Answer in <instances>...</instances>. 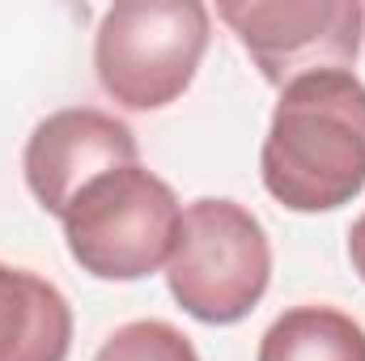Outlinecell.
Instances as JSON below:
<instances>
[{
  "mask_svg": "<svg viewBox=\"0 0 365 361\" xmlns=\"http://www.w3.org/2000/svg\"><path fill=\"white\" fill-rule=\"evenodd\" d=\"M259 175L289 213H331L365 191V81L353 68L306 73L276 98Z\"/></svg>",
  "mask_w": 365,
  "mask_h": 361,
  "instance_id": "1",
  "label": "cell"
},
{
  "mask_svg": "<svg viewBox=\"0 0 365 361\" xmlns=\"http://www.w3.org/2000/svg\"><path fill=\"white\" fill-rule=\"evenodd\" d=\"M272 280V247L259 217L234 200H195L182 208L166 260L170 298L200 323L230 327L247 319Z\"/></svg>",
  "mask_w": 365,
  "mask_h": 361,
  "instance_id": "2",
  "label": "cell"
},
{
  "mask_svg": "<svg viewBox=\"0 0 365 361\" xmlns=\"http://www.w3.org/2000/svg\"><path fill=\"white\" fill-rule=\"evenodd\" d=\"M212 13L200 0H123L93 34V68L106 98L128 111H162L191 86L208 51Z\"/></svg>",
  "mask_w": 365,
  "mask_h": 361,
  "instance_id": "3",
  "label": "cell"
},
{
  "mask_svg": "<svg viewBox=\"0 0 365 361\" xmlns=\"http://www.w3.org/2000/svg\"><path fill=\"white\" fill-rule=\"evenodd\" d=\"M182 208L179 195L153 171L123 166L93 179L64 213L68 255L98 280H140L166 268Z\"/></svg>",
  "mask_w": 365,
  "mask_h": 361,
  "instance_id": "4",
  "label": "cell"
},
{
  "mask_svg": "<svg viewBox=\"0 0 365 361\" xmlns=\"http://www.w3.org/2000/svg\"><path fill=\"white\" fill-rule=\"evenodd\" d=\"M217 17L276 90L306 73L353 68L361 56L365 9L357 0H221Z\"/></svg>",
  "mask_w": 365,
  "mask_h": 361,
  "instance_id": "5",
  "label": "cell"
},
{
  "mask_svg": "<svg viewBox=\"0 0 365 361\" xmlns=\"http://www.w3.org/2000/svg\"><path fill=\"white\" fill-rule=\"evenodd\" d=\"M136 158H140V145L123 119L98 106H68V111L47 115L30 132L21 171H26V187L38 200V208L64 221L73 200L93 179L136 166Z\"/></svg>",
  "mask_w": 365,
  "mask_h": 361,
  "instance_id": "6",
  "label": "cell"
},
{
  "mask_svg": "<svg viewBox=\"0 0 365 361\" xmlns=\"http://www.w3.org/2000/svg\"><path fill=\"white\" fill-rule=\"evenodd\" d=\"M73 306L38 272L0 264V361H68Z\"/></svg>",
  "mask_w": 365,
  "mask_h": 361,
  "instance_id": "7",
  "label": "cell"
},
{
  "mask_svg": "<svg viewBox=\"0 0 365 361\" xmlns=\"http://www.w3.org/2000/svg\"><path fill=\"white\" fill-rule=\"evenodd\" d=\"M255 361H365V327L336 306H289L264 332Z\"/></svg>",
  "mask_w": 365,
  "mask_h": 361,
  "instance_id": "8",
  "label": "cell"
},
{
  "mask_svg": "<svg viewBox=\"0 0 365 361\" xmlns=\"http://www.w3.org/2000/svg\"><path fill=\"white\" fill-rule=\"evenodd\" d=\"M93 361H200L195 345L166 319H136L115 327Z\"/></svg>",
  "mask_w": 365,
  "mask_h": 361,
  "instance_id": "9",
  "label": "cell"
},
{
  "mask_svg": "<svg viewBox=\"0 0 365 361\" xmlns=\"http://www.w3.org/2000/svg\"><path fill=\"white\" fill-rule=\"evenodd\" d=\"M349 264L365 280V213L353 221V230H349Z\"/></svg>",
  "mask_w": 365,
  "mask_h": 361,
  "instance_id": "10",
  "label": "cell"
}]
</instances>
